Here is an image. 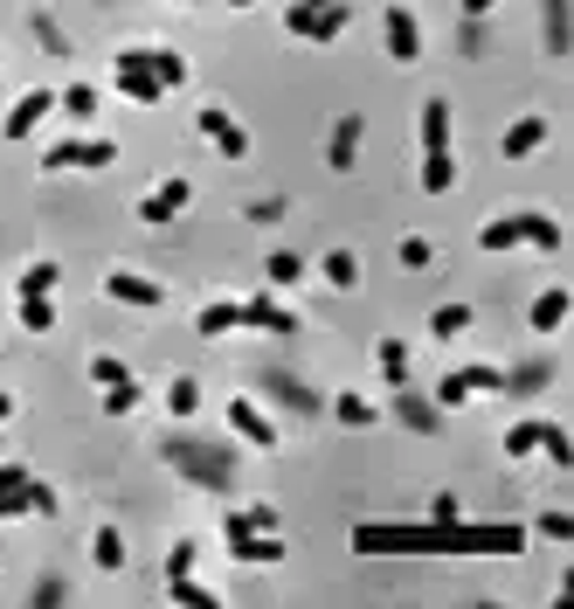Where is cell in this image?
I'll return each mask as SVG.
<instances>
[{"instance_id": "1", "label": "cell", "mask_w": 574, "mask_h": 609, "mask_svg": "<svg viewBox=\"0 0 574 609\" xmlns=\"http://www.w3.org/2000/svg\"><path fill=\"white\" fill-rule=\"evenodd\" d=\"M353 22V0H291L284 8V28L298 35V42H339Z\"/></svg>"}, {"instance_id": "2", "label": "cell", "mask_w": 574, "mask_h": 609, "mask_svg": "<svg viewBox=\"0 0 574 609\" xmlns=\"http://www.w3.org/2000/svg\"><path fill=\"white\" fill-rule=\"evenodd\" d=\"M111 76H118V90L132 104H160L166 98L160 76H152V49H118V55H111Z\"/></svg>"}, {"instance_id": "3", "label": "cell", "mask_w": 574, "mask_h": 609, "mask_svg": "<svg viewBox=\"0 0 574 609\" xmlns=\"http://www.w3.org/2000/svg\"><path fill=\"white\" fill-rule=\"evenodd\" d=\"M471 395H506V374L499 368H450L436 381V409H464Z\"/></svg>"}, {"instance_id": "4", "label": "cell", "mask_w": 574, "mask_h": 609, "mask_svg": "<svg viewBox=\"0 0 574 609\" xmlns=\"http://www.w3.org/2000/svg\"><path fill=\"white\" fill-rule=\"evenodd\" d=\"M457 555H526V526H471L457 520Z\"/></svg>"}, {"instance_id": "5", "label": "cell", "mask_w": 574, "mask_h": 609, "mask_svg": "<svg viewBox=\"0 0 574 609\" xmlns=\"http://www.w3.org/2000/svg\"><path fill=\"white\" fill-rule=\"evenodd\" d=\"M118 160V146L111 139H63V146H49L42 152V174H63V166H84V174H98V166Z\"/></svg>"}, {"instance_id": "6", "label": "cell", "mask_w": 574, "mask_h": 609, "mask_svg": "<svg viewBox=\"0 0 574 609\" xmlns=\"http://www.w3.org/2000/svg\"><path fill=\"white\" fill-rule=\"evenodd\" d=\"M195 125H201V139L222 152V160H250V132H242L236 119H228L222 104H208V111H195Z\"/></svg>"}, {"instance_id": "7", "label": "cell", "mask_w": 574, "mask_h": 609, "mask_svg": "<svg viewBox=\"0 0 574 609\" xmlns=\"http://www.w3.org/2000/svg\"><path fill=\"white\" fill-rule=\"evenodd\" d=\"M187 201H195V187H187V174H166L152 195L139 201V222H152V228H166L174 215H187Z\"/></svg>"}, {"instance_id": "8", "label": "cell", "mask_w": 574, "mask_h": 609, "mask_svg": "<svg viewBox=\"0 0 574 609\" xmlns=\"http://www.w3.org/2000/svg\"><path fill=\"white\" fill-rule=\"evenodd\" d=\"M380 35H388V55H395V63H423V22H415L401 0L380 14Z\"/></svg>"}, {"instance_id": "9", "label": "cell", "mask_w": 574, "mask_h": 609, "mask_svg": "<svg viewBox=\"0 0 574 609\" xmlns=\"http://www.w3.org/2000/svg\"><path fill=\"white\" fill-rule=\"evenodd\" d=\"M228 430H236L250 450H277V423L250 402V395H228Z\"/></svg>"}, {"instance_id": "10", "label": "cell", "mask_w": 574, "mask_h": 609, "mask_svg": "<svg viewBox=\"0 0 574 609\" xmlns=\"http://www.w3.org/2000/svg\"><path fill=\"white\" fill-rule=\"evenodd\" d=\"M104 298L139 304V312H160V304H166V284H160V277H139V271H111V277H104Z\"/></svg>"}, {"instance_id": "11", "label": "cell", "mask_w": 574, "mask_h": 609, "mask_svg": "<svg viewBox=\"0 0 574 609\" xmlns=\"http://www.w3.org/2000/svg\"><path fill=\"white\" fill-rule=\"evenodd\" d=\"M222 540H228V555H236V561H250V568L284 561V540H277V533H257V526H222Z\"/></svg>"}, {"instance_id": "12", "label": "cell", "mask_w": 574, "mask_h": 609, "mask_svg": "<svg viewBox=\"0 0 574 609\" xmlns=\"http://www.w3.org/2000/svg\"><path fill=\"white\" fill-rule=\"evenodd\" d=\"M49 111H55V90H22V98H14V111L0 119V139H28V132L42 125Z\"/></svg>"}, {"instance_id": "13", "label": "cell", "mask_w": 574, "mask_h": 609, "mask_svg": "<svg viewBox=\"0 0 574 609\" xmlns=\"http://www.w3.org/2000/svg\"><path fill=\"white\" fill-rule=\"evenodd\" d=\"M242 326H250V333H298V312L277 304L271 291H257V298H242Z\"/></svg>"}, {"instance_id": "14", "label": "cell", "mask_w": 574, "mask_h": 609, "mask_svg": "<svg viewBox=\"0 0 574 609\" xmlns=\"http://www.w3.org/2000/svg\"><path fill=\"white\" fill-rule=\"evenodd\" d=\"M360 132H367V119H360V111H339L333 139H325V166H333V174H353V152H360Z\"/></svg>"}, {"instance_id": "15", "label": "cell", "mask_w": 574, "mask_h": 609, "mask_svg": "<svg viewBox=\"0 0 574 609\" xmlns=\"http://www.w3.org/2000/svg\"><path fill=\"white\" fill-rule=\"evenodd\" d=\"M567 304H574L567 284H547V291L526 304V326H533V333H561V326H567Z\"/></svg>"}, {"instance_id": "16", "label": "cell", "mask_w": 574, "mask_h": 609, "mask_svg": "<svg viewBox=\"0 0 574 609\" xmlns=\"http://www.w3.org/2000/svg\"><path fill=\"white\" fill-rule=\"evenodd\" d=\"M540 146H547V119H540V111L512 119V125H506V139H499V152H506V160H526V152H540Z\"/></svg>"}, {"instance_id": "17", "label": "cell", "mask_w": 574, "mask_h": 609, "mask_svg": "<svg viewBox=\"0 0 574 609\" xmlns=\"http://www.w3.org/2000/svg\"><path fill=\"white\" fill-rule=\"evenodd\" d=\"M166 457H174L180 471H195L201 485H228V457H208V450H195V444H174Z\"/></svg>"}, {"instance_id": "18", "label": "cell", "mask_w": 574, "mask_h": 609, "mask_svg": "<svg viewBox=\"0 0 574 609\" xmlns=\"http://www.w3.org/2000/svg\"><path fill=\"white\" fill-rule=\"evenodd\" d=\"M236 326H242V298H215V304H201V319H195L201 339H222V333H236Z\"/></svg>"}, {"instance_id": "19", "label": "cell", "mask_w": 574, "mask_h": 609, "mask_svg": "<svg viewBox=\"0 0 574 609\" xmlns=\"http://www.w3.org/2000/svg\"><path fill=\"white\" fill-rule=\"evenodd\" d=\"M22 512H28V471L0 464V520H22Z\"/></svg>"}, {"instance_id": "20", "label": "cell", "mask_w": 574, "mask_h": 609, "mask_svg": "<svg viewBox=\"0 0 574 609\" xmlns=\"http://www.w3.org/2000/svg\"><path fill=\"white\" fill-rule=\"evenodd\" d=\"M55 284H63V271H55V263H49V257H35V263H28V271H22V277H14V298H49V291H55Z\"/></svg>"}, {"instance_id": "21", "label": "cell", "mask_w": 574, "mask_h": 609, "mask_svg": "<svg viewBox=\"0 0 574 609\" xmlns=\"http://www.w3.org/2000/svg\"><path fill=\"white\" fill-rule=\"evenodd\" d=\"M374 360H380V381H388V388H409V339H395V333H388Z\"/></svg>"}, {"instance_id": "22", "label": "cell", "mask_w": 574, "mask_h": 609, "mask_svg": "<svg viewBox=\"0 0 574 609\" xmlns=\"http://www.w3.org/2000/svg\"><path fill=\"white\" fill-rule=\"evenodd\" d=\"M90 561H98L104 575H118V568H125V533L118 526H98V533H90Z\"/></svg>"}, {"instance_id": "23", "label": "cell", "mask_w": 574, "mask_h": 609, "mask_svg": "<svg viewBox=\"0 0 574 609\" xmlns=\"http://www.w3.org/2000/svg\"><path fill=\"white\" fill-rule=\"evenodd\" d=\"M423 152H450V104L444 98L423 104Z\"/></svg>"}, {"instance_id": "24", "label": "cell", "mask_w": 574, "mask_h": 609, "mask_svg": "<svg viewBox=\"0 0 574 609\" xmlns=\"http://www.w3.org/2000/svg\"><path fill=\"white\" fill-rule=\"evenodd\" d=\"M520 243H533V250H561V222L553 215H540V208H533V215H520Z\"/></svg>"}, {"instance_id": "25", "label": "cell", "mask_w": 574, "mask_h": 609, "mask_svg": "<svg viewBox=\"0 0 574 609\" xmlns=\"http://www.w3.org/2000/svg\"><path fill=\"white\" fill-rule=\"evenodd\" d=\"M471 319H477L471 304L450 298V304H436V312H429V333H436V339H457V333H471Z\"/></svg>"}, {"instance_id": "26", "label": "cell", "mask_w": 574, "mask_h": 609, "mask_svg": "<svg viewBox=\"0 0 574 609\" xmlns=\"http://www.w3.org/2000/svg\"><path fill=\"white\" fill-rule=\"evenodd\" d=\"M319 277L333 284V291H353V284H360V257H353V250H325V263H319Z\"/></svg>"}, {"instance_id": "27", "label": "cell", "mask_w": 574, "mask_h": 609, "mask_svg": "<svg viewBox=\"0 0 574 609\" xmlns=\"http://www.w3.org/2000/svg\"><path fill=\"white\" fill-rule=\"evenodd\" d=\"M457 187V160L450 152H423V195H450Z\"/></svg>"}, {"instance_id": "28", "label": "cell", "mask_w": 574, "mask_h": 609, "mask_svg": "<svg viewBox=\"0 0 574 609\" xmlns=\"http://www.w3.org/2000/svg\"><path fill=\"white\" fill-rule=\"evenodd\" d=\"M298 277H304V257H291V250H271V263H263V284H271V291H291Z\"/></svg>"}, {"instance_id": "29", "label": "cell", "mask_w": 574, "mask_h": 609, "mask_svg": "<svg viewBox=\"0 0 574 609\" xmlns=\"http://www.w3.org/2000/svg\"><path fill=\"white\" fill-rule=\"evenodd\" d=\"M333 415H339L347 430H374V423H380V409L367 402V395H339V402H333Z\"/></svg>"}, {"instance_id": "30", "label": "cell", "mask_w": 574, "mask_h": 609, "mask_svg": "<svg viewBox=\"0 0 574 609\" xmlns=\"http://www.w3.org/2000/svg\"><path fill=\"white\" fill-rule=\"evenodd\" d=\"M395 415L409 430H436V402H423V395H409V388H395Z\"/></svg>"}, {"instance_id": "31", "label": "cell", "mask_w": 574, "mask_h": 609, "mask_svg": "<svg viewBox=\"0 0 574 609\" xmlns=\"http://www.w3.org/2000/svg\"><path fill=\"white\" fill-rule=\"evenodd\" d=\"M512 243H520V215H499V222H485V228H477V250H491V257L512 250Z\"/></svg>"}, {"instance_id": "32", "label": "cell", "mask_w": 574, "mask_h": 609, "mask_svg": "<svg viewBox=\"0 0 574 609\" xmlns=\"http://www.w3.org/2000/svg\"><path fill=\"white\" fill-rule=\"evenodd\" d=\"M195 409H201V381H195V374H180L174 388H166V415H180V423H187Z\"/></svg>"}, {"instance_id": "33", "label": "cell", "mask_w": 574, "mask_h": 609, "mask_svg": "<svg viewBox=\"0 0 574 609\" xmlns=\"http://www.w3.org/2000/svg\"><path fill=\"white\" fill-rule=\"evenodd\" d=\"M166 596L187 602V609H215V588H201L195 575H166Z\"/></svg>"}, {"instance_id": "34", "label": "cell", "mask_w": 574, "mask_h": 609, "mask_svg": "<svg viewBox=\"0 0 574 609\" xmlns=\"http://www.w3.org/2000/svg\"><path fill=\"white\" fill-rule=\"evenodd\" d=\"M55 104H63V119H76V125H84V119H98V90H90V84H70Z\"/></svg>"}, {"instance_id": "35", "label": "cell", "mask_w": 574, "mask_h": 609, "mask_svg": "<svg viewBox=\"0 0 574 609\" xmlns=\"http://www.w3.org/2000/svg\"><path fill=\"white\" fill-rule=\"evenodd\" d=\"M152 76H160V90H180V84H187V55L152 49Z\"/></svg>"}, {"instance_id": "36", "label": "cell", "mask_w": 574, "mask_h": 609, "mask_svg": "<svg viewBox=\"0 0 574 609\" xmlns=\"http://www.w3.org/2000/svg\"><path fill=\"white\" fill-rule=\"evenodd\" d=\"M14 312H22L28 333H49V326H55V304H49V298H14Z\"/></svg>"}, {"instance_id": "37", "label": "cell", "mask_w": 574, "mask_h": 609, "mask_svg": "<svg viewBox=\"0 0 574 609\" xmlns=\"http://www.w3.org/2000/svg\"><path fill=\"white\" fill-rule=\"evenodd\" d=\"M547 55H567V0H547Z\"/></svg>"}, {"instance_id": "38", "label": "cell", "mask_w": 574, "mask_h": 609, "mask_svg": "<svg viewBox=\"0 0 574 609\" xmlns=\"http://www.w3.org/2000/svg\"><path fill=\"white\" fill-rule=\"evenodd\" d=\"M533 450H540V423H512L506 430V457L520 464V457H533Z\"/></svg>"}, {"instance_id": "39", "label": "cell", "mask_w": 574, "mask_h": 609, "mask_svg": "<svg viewBox=\"0 0 574 609\" xmlns=\"http://www.w3.org/2000/svg\"><path fill=\"white\" fill-rule=\"evenodd\" d=\"M540 450H547V457H553V464H561V471L574 464V444H567V430H561V423H540Z\"/></svg>"}, {"instance_id": "40", "label": "cell", "mask_w": 574, "mask_h": 609, "mask_svg": "<svg viewBox=\"0 0 574 609\" xmlns=\"http://www.w3.org/2000/svg\"><path fill=\"white\" fill-rule=\"evenodd\" d=\"M90 381H98V388H118V381H132V368L118 353H98V360H90Z\"/></svg>"}, {"instance_id": "41", "label": "cell", "mask_w": 574, "mask_h": 609, "mask_svg": "<svg viewBox=\"0 0 574 609\" xmlns=\"http://www.w3.org/2000/svg\"><path fill=\"white\" fill-rule=\"evenodd\" d=\"M533 533H540V540H553V547H567V540H574V520H567V512H540V520H533Z\"/></svg>"}, {"instance_id": "42", "label": "cell", "mask_w": 574, "mask_h": 609, "mask_svg": "<svg viewBox=\"0 0 574 609\" xmlns=\"http://www.w3.org/2000/svg\"><path fill=\"white\" fill-rule=\"evenodd\" d=\"M139 409V381H118V388H104V415H132Z\"/></svg>"}, {"instance_id": "43", "label": "cell", "mask_w": 574, "mask_h": 609, "mask_svg": "<svg viewBox=\"0 0 574 609\" xmlns=\"http://www.w3.org/2000/svg\"><path fill=\"white\" fill-rule=\"evenodd\" d=\"M28 512H35V520H49V512H63V499H55V485L28 478Z\"/></svg>"}, {"instance_id": "44", "label": "cell", "mask_w": 574, "mask_h": 609, "mask_svg": "<svg viewBox=\"0 0 574 609\" xmlns=\"http://www.w3.org/2000/svg\"><path fill=\"white\" fill-rule=\"evenodd\" d=\"M195 555H201L195 540H174L166 547V575H195Z\"/></svg>"}, {"instance_id": "45", "label": "cell", "mask_w": 574, "mask_h": 609, "mask_svg": "<svg viewBox=\"0 0 574 609\" xmlns=\"http://www.w3.org/2000/svg\"><path fill=\"white\" fill-rule=\"evenodd\" d=\"M401 263H409V271H429V243L423 236H401Z\"/></svg>"}, {"instance_id": "46", "label": "cell", "mask_w": 574, "mask_h": 609, "mask_svg": "<svg viewBox=\"0 0 574 609\" xmlns=\"http://www.w3.org/2000/svg\"><path fill=\"white\" fill-rule=\"evenodd\" d=\"M271 395H277V402H291V409H319V402H312V395H304V388H298V381H271Z\"/></svg>"}, {"instance_id": "47", "label": "cell", "mask_w": 574, "mask_h": 609, "mask_svg": "<svg viewBox=\"0 0 574 609\" xmlns=\"http://www.w3.org/2000/svg\"><path fill=\"white\" fill-rule=\"evenodd\" d=\"M429 520H436V526H450V520H464V506H457L450 492H436V499H429Z\"/></svg>"}, {"instance_id": "48", "label": "cell", "mask_w": 574, "mask_h": 609, "mask_svg": "<svg viewBox=\"0 0 574 609\" xmlns=\"http://www.w3.org/2000/svg\"><path fill=\"white\" fill-rule=\"evenodd\" d=\"M491 8H499V0H464V14H471V22H477V14H491Z\"/></svg>"}, {"instance_id": "49", "label": "cell", "mask_w": 574, "mask_h": 609, "mask_svg": "<svg viewBox=\"0 0 574 609\" xmlns=\"http://www.w3.org/2000/svg\"><path fill=\"white\" fill-rule=\"evenodd\" d=\"M8 415H14V395H8V388H0V423H8Z\"/></svg>"}, {"instance_id": "50", "label": "cell", "mask_w": 574, "mask_h": 609, "mask_svg": "<svg viewBox=\"0 0 574 609\" xmlns=\"http://www.w3.org/2000/svg\"><path fill=\"white\" fill-rule=\"evenodd\" d=\"M228 8H257V0H228Z\"/></svg>"}]
</instances>
